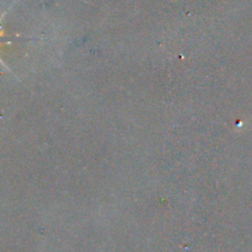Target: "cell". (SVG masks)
I'll list each match as a JSON object with an SVG mask.
<instances>
[{
    "instance_id": "1",
    "label": "cell",
    "mask_w": 252,
    "mask_h": 252,
    "mask_svg": "<svg viewBox=\"0 0 252 252\" xmlns=\"http://www.w3.org/2000/svg\"><path fill=\"white\" fill-rule=\"evenodd\" d=\"M2 44H5V43H4V42H0V47H1V46H2ZM0 63H1V64H4V62H2V61H1V59H0ZM4 65H5V64H4Z\"/></svg>"
},
{
    "instance_id": "2",
    "label": "cell",
    "mask_w": 252,
    "mask_h": 252,
    "mask_svg": "<svg viewBox=\"0 0 252 252\" xmlns=\"http://www.w3.org/2000/svg\"><path fill=\"white\" fill-rule=\"evenodd\" d=\"M0 20H1V19H0ZM1 36H4V31H2L1 27H0V37H1Z\"/></svg>"
}]
</instances>
